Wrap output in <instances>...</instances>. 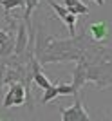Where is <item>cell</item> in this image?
<instances>
[{
  "mask_svg": "<svg viewBox=\"0 0 112 121\" xmlns=\"http://www.w3.org/2000/svg\"><path fill=\"white\" fill-rule=\"evenodd\" d=\"M87 67V81H92L98 89L112 87V61H103Z\"/></svg>",
  "mask_w": 112,
  "mask_h": 121,
  "instance_id": "1",
  "label": "cell"
},
{
  "mask_svg": "<svg viewBox=\"0 0 112 121\" xmlns=\"http://www.w3.org/2000/svg\"><path fill=\"white\" fill-rule=\"evenodd\" d=\"M60 116H61V121H90V116L83 107L82 98H78V96L71 107L60 108Z\"/></svg>",
  "mask_w": 112,
  "mask_h": 121,
  "instance_id": "2",
  "label": "cell"
},
{
  "mask_svg": "<svg viewBox=\"0 0 112 121\" xmlns=\"http://www.w3.org/2000/svg\"><path fill=\"white\" fill-rule=\"evenodd\" d=\"M27 99V92H26V87L24 83H11L7 92H5V98H4V108H11V107H20L24 105Z\"/></svg>",
  "mask_w": 112,
  "mask_h": 121,
  "instance_id": "3",
  "label": "cell"
},
{
  "mask_svg": "<svg viewBox=\"0 0 112 121\" xmlns=\"http://www.w3.org/2000/svg\"><path fill=\"white\" fill-rule=\"evenodd\" d=\"M47 4L51 5L52 9H54V13L60 16V20H63V24L69 27V33H71V36H76V16L71 15V13L67 11L65 5L58 4L56 0H47Z\"/></svg>",
  "mask_w": 112,
  "mask_h": 121,
  "instance_id": "4",
  "label": "cell"
},
{
  "mask_svg": "<svg viewBox=\"0 0 112 121\" xmlns=\"http://www.w3.org/2000/svg\"><path fill=\"white\" fill-rule=\"evenodd\" d=\"M31 72H33V81L40 87L42 91H49L52 87V83L49 81V78L42 72V65H40V61L34 58V54L31 56Z\"/></svg>",
  "mask_w": 112,
  "mask_h": 121,
  "instance_id": "5",
  "label": "cell"
},
{
  "mask_svg": "<svg viewBox=\"0 0 112 121\" xmlns=\"http://www.w3.org/2000/svg\"><path fill=\"white\" fill-rule=\"evenodd\" d=\"M87 83V67L83 61H76V67L72 71V91H74V96H78V92L82 91Z\"/></svg>",
  "mask_w": 112,
  "mask_h": 121,
  "instance_id": "6",
  "label": "cell"
},
{
  "mask_svg": "<svg viewBox=\"0 0 112 121\" xmlns=\"http://www.w3.org/2000/svg\"><path fill=\"white\" fill-rule=\"evenodd\" d=\"M89 35H90V38L94 42L103 43L108 36V25L105 24V22H96V24H92L90 27H89Z\"/></svg>",
  "mask_w": 112,
  "mask_h": 121,
  "instance_id": "7",
  "label": "cell"
},
{
  "mask_svg": "<svg viewBox=\"0 0 112 121\" xmlns=\"http://www.w3.org/2000/svg\"><path fill=\"white\" fill-rule=\"evenodd\" d=\"M63 5L71 15H89V7L83 4L82 0H63Z\"/></svg>",
  "mask_w": 112,
  "mask_h": 121,
  "instance_id": "8",
  "label": "cell"
},
{
  "mask_svg": "<svg viewBox=\"0 0 112 121\" xmlns=\"http://www.w3.org/2000/svg\"><path fill=\"white\" fill-rule=\"evenodd\" d=\"M0 5H4L5 20H9V11L15 7H24L26 9V0H0Z\"/></svg>",
  "mask_w": 112,
  "mask_h": 121,
  "instance_id": "9",
  "label": "cell"
},
{
  "mask_svg": "<svg viewBox=\"0 0 112 121\" xmlns=\"http://www.w3.org/2000/svg\"><path fill=\"white\" fill-rule=\"evenodd\" d=\"M54 98H58V89H56V85H52L49 91L43 92V96H42V105H47L51 99H54Z\"/></svg>",
  "mask_w": 112,
  "mask_h": 121,
  "instance_id": "10",
  "label": "cell"
},
{
  "mask_svg": "<svg viewBox=\"0 0 112 121\" xmlns=\"http://www.w3.org/2000/svg\"><path fill=\"white\" fill-rule=\"evenodd\" d=\"M107 121H112V107L107 110Z\"/></svg>",
  "mask_w": 112,
  "mask_h": 121,
  "instance_id": "11",
  "label": "cell"
},
{
  "mask_svg": "<svg viewBox=\"0 0 112 121\" xmlns=\"http://www.w3.org/2000/svg\"><path fill=\"white\" fill-rule=\"evenodd\" d=\"M94 4H98V5H105V0H92Z\"/></svg>",
  "mask_w": 112,
  "mask_h": 121,
  "instance_id": "12",
  "label": "cell"
}]
</instances>
